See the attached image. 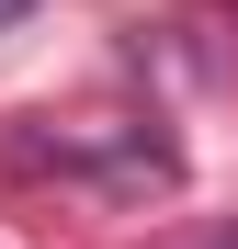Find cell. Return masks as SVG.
<instances>
[{
  "label": "cell",
  "mask_w": 238,
  "mask_h": 249,
  "mask_svg": "<svg viewBox=\"0 0 238 249\" xmlns=\"http://www.w3.org/2000/svg\"><path fill=\"white\" fill-rule=\"evenodd\" d=\"M23 12H34V0H0V34H12V23H23Z\"/></svg>",
  "instance_id": "6da1fadb"
}]
</instances>
